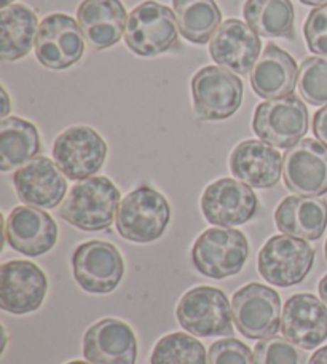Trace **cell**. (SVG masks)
Here are the masks:
<instances>
[{
	"label": "cell",
	"mask_w": 327,
	"mask_h": 364,
	"mask_svg": "<svg viewBox=\"0 0 327 364\" xmlns=\"http://www.w3.org/2000/svg\"><path fill=\"white\" fill-rule=\"evenodd\" d=\"M120 198L119 187L112 181L106 176H93L70 188L58 214L83 232H101L114 224Z\"/></svg>",
	"instance_id": "6da1fadb"
},
{
	"label": "cell",
	"mask_w": 327,
	"mask_h": 364,
	"mask_svg": "<svg viewBox=\"0 0 327 364\" xmlns=\"http://www.w3.org/2000/svg\"><path fill=\"white\" fill-rule=\"evenodd\" d=\"M127 47L137 56L150 58L179 50V26L173 10L147 0L128 15Z\"/></svg>",
	"instance_id": "7a4b0ae2"
},
{
	"label": "cell",
	"mask_w": 327,
	"mask_h": 364,
	"mask_svg": "<svg viewBox=\"0 0 327 364\" xmlns=\"http://www.w3.org/2000/svg\"><path fill=\"white\" fill-rule=\"evenodd\" d=\"M171 219L168 200L150 186H141L122 200L115 225L122 238L133 243H152L163 237Z\"/></svg>",
	"instance_id": "3957f363"
},
{
	"label": "cell",
	"mask_w": 327,
	"mask_h": 364,
	"mask_svg": "<svg viewBox=\"0 0 327 364\" xmlns=\"http://www.w3.org/2000/svg\"><path fill=\"white\" fill-rule=\"evenodd\" d=\"M250 256V243L243 232L232 227H213L196 238L192 248L193 267L213 279L235 277Z\"/></svg>",
	"instance_id": "277c9868"
},
{
	"label": "cell",
	"mask_w": 327,
	"mask_h": 364,
	"mask_svg": "<svg viewBox=\"0 0 327 364\" xmlns=\"http://www.w3.org/2000/svg\"><path fill=\"white\" fill-rule=\"evenodd\" d=\"M176 316L187 333L196 337H232L233 314L225 292L213 286H196L181 297Z\"/></svg>",
	"instance_id": "5b68a950"
},
{
	"label": "cell",
	"mask_w": 327,
	"mask_h": 364,
	"mask_svg": "<svg viewBox=\"0 0 327 364\" xmlns=\"http://www.w3.org/2000/svg\"><path fill=\"white\" fill-rule=\"evenodd\" d=\"M252 132L267 144L291 149L309 132V109L294 95L268 100L254 112Z\"/></svg>",
	"instance_id": "8992f818"
},
{
	"label": "cell",
	"mask_w": 327,
	"mask_h": 364,
	"mask_svg": "<svg viewBox=\"0 0 327 364\" xmlns=\"http://www.w3.org/2000/svg\"><path fill=\"white\" fill-rule=\"evenodd\" d=\"M315 250L306 240L274 235L262 246L257 269L262 278L273 286L289 288L302 283L313 269Z\"/></svg>",
	"instance_id": "52a82bcc"
},
{
	"label": "cell",
	"mask_w": 327,
	"mask_h": 364,
	"mask_svg": "<svg viewBox=\"0 0 327 364\" xmlns=\"http://www.w3.org/2000/svg\"><path fill=\"white\" fill-rule=\"evenodd\" d=\"M243 95L245 87L240 77L218 66L203 68L192 79L193 107L201 120L230 119L243 102Z\"/></svg>",
	"instance_id": "ba28073f"
},
{
	"label": "cell",
	"mask_w": 327,
	"mask_h": 364,
	"mask_svg": "<svg viewBox=\"0 0 327 364\" xmlns=\"http://www.w3.org/2000/svg\"><path fill=\"white\" fill-rule=\"evenodd\" d=\"M235 326L246 339H265L281 329V299L274 289L250 283L233 294Z\"/></svg>",
	"instance_id": "9c48e42d"
},
{
	"label": "cell",
	"mask_w": 327,
	"mask_h": 364,
	"mask_svg": "<svg viewBox=\"0 0 327 364\" xmlns=\"http://www.w3.org/2000/svg\"><path fill=\"white\" fill-rule=\"evenodd\" d=\"M53 159L65 178L85 181L93 178L106 164L107 144L93 128L70 127L56 138Z\"/></svg>",
	"instance_id": "30bf717a"
},
{
	"label": "cell",
	"mask_w": 327,
	"mask_h": 364,
	"mask_svg": "<svg viewBox=\"0 0 327 364\" xmlns=\"http://www.w3.org/2000/svg\"><path fill=\"white\" fill-rule=\"evenodd\" d=\"M72 270L74 279L83 291L109 294L117 289L125 275V262L115 245L91 240L74 251Z\"/></svg>",
	"instance_id": "8fae6325"
},
{
	"label": "cell",
	"mask_w": 327,
	"mask_h": 364,
	"mask_svg": "<svg viewBox=\"0 0 327 364\" xmlns=\"http://www.w3.org/2000/svg\"><path fill=\"white\" fill-rule=\"evenodd\" d=\"M85 51L80 24L69 15L43 18L36 37V58L47 69L64 70L82 60Z\"/></svg>",
	"instance_id": "7c38bea8"
},
{
	"label": "cell",
	"mask_w": 327,
	"mask_h": 364,
	"mask_svg": "<svg viewBox=\"0 0 327 364\" xmlns=\"http://www.w3.org/2000/svg\"><path fill=\"white\" fill-rule=\"evenodd\" d=\"M257 210L259 200L251 186L230 178L211 182L201 195L203 216L215 227L243 225Z\"/></svg>",
	"instance_id": "4fadbf2b"
},
{
	"label": "cell",
	"mask_w": 327,
	"mask_h": 364,
	"mask_svg": "<svg viewBox=\"0 0 327 364\" xmlns=\"http://www.w3.org/2000/svg\"><path fill=\"white\" fill-rule=\"evenodd\" d=\"M48 291L45 272L29 261L0 265V309L13 315H28L42 307Z\"/></svg>",
	"instance_id": "5bb4252c"
},
{
	"label": "cell",
	"mask_w": 327,
	"mask_h": 364,
	"mask_svg": "<svg viewBox=\"0 0 327 364\" xmlns=\"http://www.w3.org/2000/svg\"><path fill=\"white\" fill-rule=\"evenodd\" d=\"M283 179L287 191L300 197L327 193V147L318 139H302L283 157Z\"/></svg>",
	"instance_id": "9a60e30c"
},
{
	"label": "cell",
	"mask_w": 327,
	"mask_h": 364,
	"mask_svg": "<svg viewBox=\"0 0 327 364\" xmlns=\"http://www.w3.org/2000/svg\"><path fill=\"white\" fill-rule=\"evenodd\" d=\"M260 48V36L240 19H227L222 23L209 42L213 60L237 75L251 73L259 60Z\"/></svg>",
	"instance_id": "2e32d148"
},
{
	"label": "cell",
	"mask_w": 327,
	"mask_h": 364,
	"mask_svg": "<svg viewBox=\"0 0 327 364\" xmlns=\"http://www.w3.org/2000/svg\"><path fill=\"white\" fill-rule=\"evenodd\" d=\"M5 238L15 251L38 257L55 248L58 225L48 213L38 208L16 206L6 218Z\"/></svg>",
	"instance_id": "e0dca14e"
},
{
	"label": "cell",
	"mask_w": 327,
	"mask_h": 364,
	"mask_svg": "<svg viewBox=\"0 0 327 364\" xmlns=\"http://www.w3.org/2000/svg\"><path fill=\"white\" fill-rule=\"evenodd\" d=\"M13 186L23 203L51 210L56 208L68 193V182L63 171L50 159H32L13 174Z\"/></svg>",
	"instance_id": "ac0fdd59"
},
{
	"label": "cell",
	"mask_w": 327,
	"mask_h": 364,
	"mask_svg": "<svg viewBox=\"0 0 327 364\" xmlns=\"http://www.w3.org/2000/svg\"><path fill=\"white\" fill-rule=\"evenodd\" d=\"M281 333L304 350H315L327 339V309L316 296L294 294L287 299L281 316Z\"/></svg>",
	"instance_id": "d6986e66"
},
{
	"label": "cell",
	"mask_w": 327,
	"mask_h": 364,
	"mask_svg": "<svg viewBox=\"0 0 327 364\" xmlns=\"http://www.w3.org/2000/svg\"><path fill=\"white\" fill-rule=\"evenodd\" d=\"M83 356L91 364H136L137 342L133 329L117 318H104L83 336Z\"/></svg>",
	"instance_id": "ffe728a7"
},
{
	"label": "cell",
	"mask_w": 327,
	"mask_h": 364,
	"mask_svg": "<svg viewBox=\"0 0 327 364\" xmlns=\"http://www.w3.org/2000/svg\"><path fill=\"white\" fill-rule=\"evenodd\" d=\"M230 171L237 179L256 188H272L283 173V159L273 146L264 141L240 142L230 155Z\"/></svg>",
	"instance_id": "44dd1931"
},
{
	"label": "cell",
	"mask_w": 327,
	"mask_h": 364,
	"mask_svg": "<svg viewBox=\"0 0 327 364\" xmlns=\"http://www.w3.org/2000/svg\"><path fill=\"white\" fill-rule=\"evenodd\" d=\"M83 37L93 50L114 47L127 31V10L120 0H83L77 10Z\"/></svg>",
	"instance_id": "7402d4cb"
},
{
	"label": "cell",
	"mask_w": 327,
	"mask_h": 364,
	"mask_svg": "<svg viewBox=\"0 0 327 364\" xmlns=\"http://www.w3.org/2000/svg\"><path fill=\"white\" fill-rule=\"evenodd\" d=\"M299 82L297 63L287 51L268 43L251 73L254 93L262 100L291 96Z\"/></svg>",
	"instance_id": "603a6c76"
},
{
	"label": "cell",
	"mask_w": 327,
	"mask_h": 364,
	"mask_svg": "<svg viewBox=\"0 0 327 364\" xmlns=\"http://www.w3.org/2000/svg\"><path fill=\"white\" fill-rule=\"evenodd\" d=\"M274 224L284 235L316 242L327 227V201L319 197H286L274 211Z\"/></svg>",
	"instance_id": "cb8c5ba5"
},
{
	"label": "cell",
	"mask_w": 327,
	"mask_h": 364,
	"mask_svg": "<svg viewBox=\"0 0 327 364\" xmlns=\"http://www.w3.org/2000/svg\"><path fill=\"white\" fill-rule=\"evenodd\" d=\"M38 21L34 10L13 4L0 13V58L4 63L18 61L29 55L36 43Z\"/></svg>",
	"instance_id": "d4e9b609"
},
{
	"label": "cell",
	"mask_w": 327,
	"mask_h": 364,
	"mask_svg": "<svg viewBox=\"0 0 327 364\" xmlns=\"http://www.w3.org/2000/svg\"><path fill=\"white\" fill-rule=\"evenodd\" d=\"M41 134L34 123L19 117L0 122V171L26 165L41 152Z\"/></svg>",
	"instance_id": "484cf974"
},
{
	"label": "cell",
	"mask_w": 327,
	"mask_h": 364,
	"mask_svg": "<svg viewBox=\"0 0 327 364\" xmlns=\"http://www.w3.org/2000/svg\"><path fill=\"white\" fill-rule=\"evenodd\" d=\"M245 19L256 34L265 38L296 37V13L291 0H246Z\"/></svg>",
	"instance_id": "4316f807"
},
{
	"label": "cell",
	"mask_w": 327,
	"mask_h": 364,
	"mask_svg": "<svg viewBox=\"0 0 327 364\" xmlns=\"http://www.w3.org/2000/svg\"><path fill=\"white\" fill-rule=\"evenodd\" d=\"M173 9L181 36L196 45L211 42L222 24V13L214 0H173Z\"/></svg>",
	"instance_id": "83f0119b"
},
{
	"label": "cell",
	"mask_w": 327,
	"mask_h": 364,
	"mask_svg": "<svg viewBox=\"0 0 327 364\" xmlns=\"http://www.w3.org/2000/svg\"><path fill=\"white\" fill-rule=\"evenodd\" d=\"M150 364H208L205 346L186 333H171L156 342Z\"/></svg>",
	"instance_id": "f1b7e54d"
},
{
	"label": "cell",
	"mask_w": 327,
	"mask_h": 364,
	"mask_svg": "<svg viewBox=\"0 0 327 364\" xmlns=\"http://www.w3.org/2000/svg\"><path fill=\"white\" fill-rule=\"evenodd\" d=\"M299 93L311 106H327V60L310 56L300 64Z\"/></svg>",
	"instance_id": "f546056e"
},
{
	"label": "cell",
	"mask_w": 327,
	"mask_h": 364,
	"mask_svg": "<svg viewBox=\"0 0 327 364\" xmlns=\"http://www.w3.org/2000/svg\"><path fill=\"white\" fill-rule=\"evenodd\" d=\"M254 364H306V353L286 337H265L254 348Z\"/></svg>",
	"instance_id": "4dcf8cb0"
},
{
	"label": "cell",
	"mask_w": 327,
	"mask_h": 364,
	"mask_svg": "<svg viewBox=\"0 0 327 364\" xmlns=\"http://www.w3.org/2000/svg\"><path fill=\"white\" fill-rule=\"evenodd\" d=\"M208 364H254V352L238 339H222L208 350Z\"/></svg>",
	"instance_id": "1f68e13d"
},
{
	"label": "cell",
	"mask_w": 327,
	"mask_h": 364,
	"mask_svg": "<svg viewBox=\"0 0 327 364\" xmlns=\"http://www.w3.org/2000/svg\"><path fill=\"white\" fill-rule=\"evenodd\" d=\"M304 36L311 53L327 58V5L310 11L304 24Z\"/></svg>",
	"instance_id": "d6a6232c"
},
{
	"label": "cell",
	"mask_w": 327,
	"mask_h": 364,
	"mask_svg": "<svg viewBox=\"0 0 327 364\" xmlns=\"http://www.w3.org/2000/svg\"><path fill=\"white\" fill-rule=\"evenodd\" d=\"M313 133L327 147V106L319 109L313 117Z\"/></svg>",
	"instance_id": "836d02e7"
},
{
	"label": "cell",
	"mask_w": 327,
	"mask_h": 364,
	"mask_svg": "<svg viewBox=\"0 0 327 364\" xmlns=\"http://www.w3.org/2000/svg\"><path fill=\"white\" fill-rule=\"evenodd\" d=\"M309 364H327V346L313 353Z\"/></svg>",
	"instance_id": "e575fe53"
},
{
	"label": "cell",
	"mask_w": 327,
	"mask_h": 364,
	"mask_svg": "<svg viewBox=\"0 0 327 364\" xmlns=\"http://www.w3.org/2000/svg\"><path fill=\"white\" fill-rule=\"evenodd\" d=\"M0 93H2V102H4V109L2 112H0V117H2V120L6 119V115L10 114V97L9 93H6L5 87H0Z\"/></svg>",
	"instance_id": "d590c367"
},
{
	"label": "cell",
	"mask_w": 327,
	"mask_h": 364,
	"mask_svg": "<svg viewBox=\"0 0 327 364\" xmlns=\"http://www.w3.org/2000/svg\"><path fill=\"white\" fill-rule=\"evenodd\" d=\"M318 291H319V297L324 302V305L327 307V273L321 278V282L318 284Z\"/></svg>",
	"instance_id": "8d00e7d4"
},
{
	"label": "cell",
	"mask_w": 327,
	"mask_h": 364,
	"mask_svg": "<svg viewBox=\"0 0 327 364\" xmlns=\"http://www.w3.org/2000/svg\"><path fill=\"white\" fill-rule=\"evenodd\" d=\"M304 5H310V6H323L327 5V0H300Z\"/></svg>",
	"instance_id": "74e56055"
},
{
	"label": "cell",
	"mask_w": 327,
	"mask_h": 364,
	"mask_svg": "<svg viewBox=\"0 0 327 364\" xmlns=\"http://www.w3.org/2000/svg\"><path fill=\"white\" fill-rule=\"evenodd\" d=\"M13 2H15V0H0V6H2V10H4V9H6V6L13 5Z\"/></svg>",
	"instance_id": "f35d334b"
},
{
	"label": "cell",
	"mask_w": 327,
	"mask_h": 364,
	"mask_svg": "<svg viewBox=\"0 0 327 364\" xmlns=\"http://www.w3.org/2000/svg\"><path fill=\"white\" fill-rule=\"evenodd\" d=\"M68 364H91L90 361H70V363H68Z\"/></svg>",
	"instance_id": "ab89813d"
},
{
	"label": "cell",
	"mask_w": 327,
	"mask_h": 364,
	"mask_svg": "<svg viewBox=\"0 0 327 364\" xmlns=\"http://www.w3.org/2000/svg\"><path fill=\"white\" fill-rule=\"evenodd\" d=\"M324 256H326V261H327V240H326V243H324Z\"/></svg>",
	"instance_id": "60d3db41"
}]
</instances>
